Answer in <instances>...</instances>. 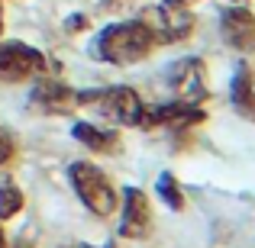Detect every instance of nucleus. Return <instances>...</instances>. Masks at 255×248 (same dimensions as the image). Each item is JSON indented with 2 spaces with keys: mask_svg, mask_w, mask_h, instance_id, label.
<instances>
[{
  "mask_svg": "<svg viewBox=\"0 0 255 248\" xmlns=\"http://www.w3.org/2000/svg\"><path fill=\"white\" fill-rule=\"evenodd\" d=\"M142 23L149 26L155 45H168V42H181L194 32V16L187 13V6L181 3H158V6H149L142 13Z\"/></svg>",
  "mask_w": 255,
  "mask_h": 248,
  "instance_id": "20e7f679",
  "label": "nucleus"
},
{
  "mask_svg": "<svg viewBox=\"0 0 255 248\" xmlns=\"http://www.w3.org/2000/svg\"><path fill=\"white\" fill-rule=\"evenodd\" d=\"M171 3H181V6H187V3H191V0H171Z\"/></svg>",
  "mask_w": 255,
  "mask_h": 248,
  "instance_id": "6ab92c4d",
  "label": "nucleus"
},
{
  "mask_svg": "<svg viewBox=\"0 0 255 248\" xmlns=\"http://www.w3.org/2000/svg\"><path fill=\"white\" fill-rule=\"evenodd\" d=\"M71 136L91 152H100V155H113L120 149V132L104 129V126H94V123H75Z\"/></svg>",
  "mask_w": 255,
  "mask_h": 248,
  "instance_id": "9b49d317",
  "label": "nucleus"
},
{
  "mask_svg": "<svg viewBox=\"0 0 255 248\" xmlns=\"http://www.w3.org/2000/svg\"><path fill=\"white\" fill-rule=\"evenodd\" d=\"M207 119V113L197 103H184V100H171V103H158V106H145L142 113V129H194Z\"/></svg>",
  "mask_w": 255,
  "mask_h": 248,
  "instance_id": "423d86ee",
  "label": "nucleus"
},
{
  "mask_svg": "<svg viewBox=\"0 0 255 248\" xmlns=\"http://www.w3.org/2000/svg\"><path fill=\"white\" fill-rule=\"evenodd\" d=\"M155 49L149 26L142 19H129V23H113L94 42V55L107 65H136L142 62L149 52Z\"/></svg>",
  "mask_w": 255,
  "mask_h": 248,
  "instance_id": "f257e3e1",
  "label": "nucleus"
},
{
  "mask_svg": "<svg viewBox=\"0 0 255 248\" xmlns=\"http://www.w3.org/2000/svg\"><path fill=\"white\" fill-rule=\"evenodd\" d=\"M155 190H158V197L165 200V203L171 206V210H184L187 206V200H184V190H181V184H178V177H174V174H158V184H155Z\"/></svg>",
  "mask_w": 255,
  "mask_h": 248,
  "instance_id": "ddd939ff",
  "label": "nucleus"
},
{
  "mask_svg": "<svg viewBox=\"0 0 255 248\" xmlns=\"http://www.w3.org/2000/svg\"><path fill=\"white\" fill-rule=\"evenodd\" d=\"M230 97H233V106H236L239 116H246V119H252V123H255V71L252 68H246V65H243V68L236 71Z\"/></svg>",
  "mask_w": 255,
  "mask_h": 248,
  "instance_id": "f8f14e48",
  "label": "nucleus"
},
{
  "mask_svg": "<svg viewBox=\"0 0 255 248\" xmlns=\"http://www.w3.org/2000/svg\"><path fill=\"white\" fill-rule=\"evenodd\" d=\"M65 26H68L71 32H78V29H84V26H87V19H84V16H71V19H68Z\"/></svg>",
  "mask_w": 255,
  "mask_h": 248,
  "instance_id": "dca6fc26",
  "label": "nucleus"
},
{
  "mask_svg": "<svg viewBox=\"0 0 255 248\" xmlns=\"http://www.w3.org/2000/svg\"><path fill=\"white\" fill-rule=\"evenodd\" d=\"M0 248H6V236H3V229H0Z\"/></svg>",
  "mask_w": 255,
  "mask_h": 248,
  "instance_id": "a211bd4d",
  "label": "nucleus"
},
{
  "mask_svg": "<svg viewBox=\"0 0 255 248\" xmlns=\"http://www.w3.org/2000/svg\"><path fill=\"white\" fill-rule=\"evenodd\" d=\"M168 87L174 90V97L184 103H204L210 87H207V65L200 58H181L168 68Z\"/></svg>",
  "mask_w": 255,
  "mask_h": 248,
  "instance_id": "0eeeda50",
  "label": "nucleus"
},
{
  "mask_svg": "<svg viewBox=\"0 0 255 248\" xmlns=\"http://www.w3.org/2000/svg\"><path fill=\"white\" fill-rule=\"evenodd\" d=\"M78 106H97L110 123L117 126H139L142 123L145 103L132 87H104V90H84L78 93Z\"/></svg>",
  "mask_w": 255,
  "mask_h": 248,
  "instance_id": "7ed1b4c3",
  "label": "nucleus"
},
{
  "mask_svg": "<svg viewBox=\"0 0 255 248\" xmlns=\"http://www.w3.org/2000/svg\"><path fill=\"white\" fill-rule=\"evenodd\" d=\"M65 248H94V245H84V242H75V245H65ZM104 248H113V245H104Z\"/></svg>",
  "mask_w": 255,
  "mask_h": 248,
  "instance_id": "f3484780",
  "label": "nucleus"
},
{
  "mask_svg": "<svg viewBox=\"0 0 255 248\" xmlns=\"http://www.w3.org/2000/svg\"><path fill=\"white\" fill-rule=\"evenodd\" d=\"M13 152H16V149H13V139L6 136V132H3V126H0V165H6V162H10V158H13Z\"/></svg>",
  "mask_w": 255,
  "mask_h": 248,
  "instance_id": "2eb2a0df",
  "label": "nucleus"
},
{
  "mask_svg": "<svg viewBox=\"0 0 255 248\" xmlns=\"http://www.w3.org/2000/svg\"><path fill=\"white\" fill-rule=\"evenodd\" d=\"M0 29H3V10H0Z\"/></svg>",
  "mask_w": 255,
  "mask_h": 248,
  "instance_id": "aec40b11",
  "label": "nucleus"
},
{
  "mask_svg": "<svg viewBox=\"0 0 255 248\" xmlns=\"http://www.w3.org/2000/svg\"><path fill=\"white\" fill-rule=\"evenodd\" d=\"M16 248H32V245H26V242H19V245H16Z\"/></svg>",
  "mask_w": 255,
  "mask_h": 248,
  "instance_id": "412c9836",
  "label": "nucleus"
},
{
  "mask_svg": "<svg viewBox=\"0 0 255 248\" xmlns=\"http://www.w3.org/2000/svg\"><path fill=\"white\" fill-rule=\"evenodd\" d=\"M29 103L36 106V110H42V113L62 116V113H71L78 106V90H71L68 84L55 81V78H42V81L32 87Z\"/></svg>",
  "mask_w": 255,
  "mask_h": 248,
  "instance_id": "1a4fd4ad",
  "label": "nucleus"
},
{
  "mask_svg": "<svg viewBox=\"0 0 255 248\" xmlns=\"http://www.w3.org/2000/svg\"><path fill=\"white\" fill-rule=\"evenodd\" d=\"M23 210V190L13 180H0V219H13Z\"/></svg>",
  "mask_w": 255,
  "mask_h": 248,
  "instance_id": "4468645a",
  "label": "nucleus"
},
{
  "mask_svg": "<svg viewBox=\"0 0 255 248\" xmlns=\"http://www.w3.org/2000/svg\"><path fill=\"white\" fill-rule=\"evenodd\" d=\"M45 68H49V62L39 49L26 42H0V81H29V78L45 75Z\"/></svg>",
  "mask_w": 255,
  "mask_h": 248,
  "instance_id": "39448f33",
  "label": "nucleus"
},
{
  "mask_svg": "<svg viewBox=\"0 0 255 248\" xmlns=\"http://www.w3.org/2000/svg\"><path fill=\"white\" fill-rule=\"evenodd\" d=\"M152 232V206L139 187L123 190V216H120V236L123 239H145Z\"/></svg>",
  "mask_w": 255,
  "mask_h": 248,
  "instance_id": "6e6552de",
  "label": "nucleus"
},
{
  "mask_svg": "<svg viewBox=\"0 0 255 248\" xmlns=\"http://www.w3.org/2000/svg\"><path fill=\"white\" fill-rule=\"evenodd\" d=\"M220 29H223V39L236 52H243V55L255 52V16L249 10H243V6L226 10L223 19H220Z\"/></svg>",
  "mask_w": 255,
  "mask_h": 248,
  "instance_id": "9d476101",
  "label": "nucleus"
},
{
  "mask_svg": "<svg viewBox=\"0 0 255 248\" xmlns=\"http://www.w3.org/2000/svg\"><path fill=\"white\" fill-rule=\"evenodd\" d=\"M68 180H71V187H75L78 200H81L94 216H104L107 219V216H113V213H117L120 197H117V190H113L110 177H107L97 165L75 162V165L68 167Z\"/></svg>",
  "mask_w": 255,
  "mask_h": 248,
  "instance_id": "f03ea898",
  "label": "nucleus"
}]
</instances>
